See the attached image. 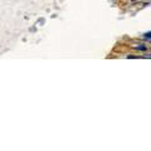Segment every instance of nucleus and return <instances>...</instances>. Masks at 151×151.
Instances as JSON below:
<instances>
[{
  "label": "nucleus",
  "mask_w": 151,
  "mask_h": 151,
  "mask_svg": "<svg viewBox=\"0 0 151 151\" xmlns=\"http://www.w3.org/2000/svg\"><path fill=\"white\" fill-rule=\"evenodd\" d=\"M144 38H145V39H151V33H145Z\"/></svg>",
  "instance_id": "2"
},
{
  "label": "nucleus",
  "mask_w": 151,
  "mask_h": 151,
  "mask_svg": "<svg viewBox=\"0 0 151 151\" xmlns=\"http://www.w3.org/2000/svg\"><path fill=\"white\" fill-rule=\"evenodd\" d=\"M135 48L139 50H146V47H142V45H135Z\"/></svg>",
  "instance_id": "1"
}]
</instances>
